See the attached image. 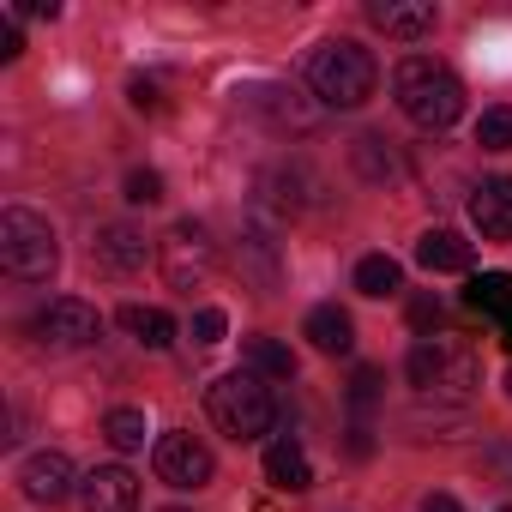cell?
Returning a JSON list of instances; mask_svg holds the SVG:
<instances>
[{"instance_id": "6da1fadb", "label": "cell", "mask_w": 512, "mask_h": 512, "mask_svg": "<svg viewBox=\"0 0 512 512\" xmlns=\"http://www.w3.org/2000/svg\"><path fill=\"white\" fill-rule=\"evenodd\" d=\"M392 97H398V109H404L416 127H428V133H446V127L464 115V85H458V73L440 67V61H428V55L398 61Z\"/></svg>"}, {"instance_id": "7a4b0ae2", "label": "cell", "mask_w": 512, "mask_h": 512, "mask_svg": "<svg viewBox=\"0 0 512 512\" xmlns=\"http://www.w3.org/2000/svg\"><path fill=\"white\" fill-rule=\"evenodd\" d=\"M205 410H211V422H217L229 440H260V434H272V422H278L272 386H266L260 374H247V368H235V374L211 380Z\"/></svg>"}, {"instance_id": "3957f363", "label": "cell", "mask_w": 512, "mask_h": 512, "mask_svg": "<svg viewBox=\"0 0 512 512\" xmlns=\"http://www.w3.org/2000/svg\"><path fill=\"white\" fill-rule=\"evenodd\" d=\"M0 266H7V278H19V284H49L55 266H61V247H55L49 217H37L25 205L0 211Z\"/></svg>"}, {"instance_id": "277c9868", "label": "cell", "mask_w": 512, "mask_h": 512, "mask_svg": "<svg viewBox=\"0 0 512 512\" xmlns=\"http://www.w3.org/2000/svg\"><path fill=\"white\" fill-rule=\"evenodd\" d=\"M308 85H314V97L326 109H362L374 97V85H380V67H374V55L362 43H326L308 61Z\"/></svg>"}, {"instance_id": "5b68a950", "label": "cell", "mask_w": 512, "mask_h": 512, "mask_svg": "<svg viewBox=\"0 0 512 512\" xmlns=\"http://www.w3.org/2000/svg\"><path fill=\"white\" fill-rule=\"evenodd\" d=\"M404 374H410V386H416V392L464 398V392L476 386V356H470V350H458V344H446V338H422V344L410 350Z\"/></svg>"}, {"instance_id": "8992f818", "label": "cell", "mask_w": 512, "mask_h": 512, "mask_svg": "<svg viewBox=\"0 0 512 512\" xmlns=\"http://www.w3.org/2000/svg\"><path fill=\"white\" fill-rule=\"evenodd\" d=\"M157 260H163V278H169V290H199L211 272H217V247H211V235H205V223H193V217H181L163 241H157Z\"/></svg>"}, {"instance_id": "52a82bcc", "label": "cell", "mask_w": 512, "mask_h": 512, "mask_svg": "<svg viewBox=\"0 0 512 512\" xmlns=\"http://www.w3.org/2000/svg\"><path fill=\"white\" fill-rule=\"evenodd\" d=\"M97 332H103V314H97L91 302H79V296H55V302L31 320V338H37L49 356H73V350H85Z\"/></svg>"}, {"instance_id": "ba28073f", "label": "cell", "mask_w": 512, "mask_h": 512, "mask_svg": "<svg viewBox=\"0 0 512 512\" xmlns=\"http://www.w3.org/2000/svg\"><path fill=\"white\" fill-rule=\"evenodd\" d=\"M151 464H157V476H163L169 488H205V482L217 476L211 446H205L199 434H187V428L163 434V440H157V452H151Z\"/></svg>"}, {"instance_id": "9c48e42d", "label": "cell", "mask_w": 512, "mask_h": 512, "mask_svg": "<svg viewBox=\"0 0 512 512\" xmlns=\"http://www.w3.org/2000/svg\"><path fill=\"white\" fill-rule=\"evenodd\" d=\"M19 482H25V494L37 500V506H61L67 494H79V470H73V458L67 452H31L25 464H19Z\"/></svg>"}, {"instance_id": "30bf717a", "label": "cell", "mask_w": 512, "mask_h": 512, "mask_svg": "<svg viewBox=\"0 0 512 512\" xmlns=\"http://www.w3.org/2000/svg\"><path fill=\"white\" fill-rule=\"evenodd\" d=\"M79 506L85 512H133L139 506V476L127 464H97L79 482Z\"/></svg>"}, {"instance_id": "8fae6325", "label": "cell", "mask_w": 512, "mask_h": 512, "mask_svg": "<svg viewBox=\"0 0 512 512\" xmlns=\"http://www.w3.org/2000/svg\"><path fill=\"white\" fill-rule=\"evenodd\" d=\"M247 103L260 109L266 121L290 127V133H314V127H320V109H314L296 85H253V91H247Z\"/></svg>"}, {"instance_id": "7c38bea8", "label": "cell", "mask_w": 512, "mask_h": 512, "mask_svg": "<svg viewBox=\"0 0 512 512\" xmlns=\"http://www.w3.org/2000/svg\"><path fill=\"white\" fill-rule=\"evenodd\" d=\"M470 217L488 241H512V175H488L470 193Z\"/></svg>"}, {"instance_id": "4fadbf2b", "label": "cell", "mask_w": 512, "mask_h": 512, "mask_svg": "<svg viewBox=\"0 0 512 512\" xmlns=\"http://www.w3.org/2000/svg\"><path fill=\"white\" fill-rule=\"evenodd\" d=\"M368 19L398 43H416L434 31V0H368Z\"/></svg>"}, {"instance_id": "5bb4252c", "label": "cell", "mask_w": 512, "mask_h": 512, "mask_svg": "<svg viewBox=\"0 0 512 512\" xmlns=\"http://www.w3.org/2000/svg\"><path fill=\"white\" fill-rule=\"evenodd\" d=\"M91 260L127 278V272H139V266L151 260V247H145V235H139V229H127V223H109V229H97V241H91Z\"/></svg>"}, {"instance_id": "9a60e30c", "label": "cell", "mask_w": 512, "mask_h": 512, "mask_svg": "<svg viewBox=\"0 0 512 512\" xmlns=\"http://www.w3.org/2000/svg\"><path fill=\"white\" fill-rule=\"evenodd\" d=\"M470 260H476V247L458 229H428L416 241V266L422 272H470Z\"/></svg>"}, {"instance_id": "2e32d148", "label": "cell", "mask_w": 512, "mask_h": 512, "mask_svg": "<svg viewBox=\"0 0 512 512\" xmlns=\"http://www.w3.org/2000/svg\"><path fill=\"white\" fill-rule=\"evenodd\" d=\"M266 482H272V488H284V494L314 488V464H308L302 440H272V446H266Z\"/></svg>"}, {"instance_id": "e0dca14e", "label": "cell", "mask_w": 512, "mask_h": 512, "mask_svg": "<svg viewBox=\"0 0 512 512\" xmlns=\"http://www.w3.org/2000/svg\"><path fill=\"white\" fill-rule=\"evenodd\" d=\"M308 338H314V350L320 356H350L356 350V326H350V314L338 308V302H320L314 314H308V326H302Z\"/></svg>"}, {"instance_id": "ac0fdd59", "label": "cell", "mask_w": 512, "mask_h": 512, "mask_svg": "<svg viewBox=\"0 0 512 512\" xmlns=\"http://www.w3.org/2000/svg\"><path fill=\"white\" fill-rule=\"evenodd\" d=\"M470 308L476 314H494L500 320V344L512 350V278L506 272H482V278H470Z\"/></svg>"}, {"instance_id": "d6986e66", "label": "cell", "mask_w": 512, "mask_h": 512, "mask_svg": "<svg viewBox=\"0 0 512 512\" xmlns=\"http://www.w3.org/2000/svg\"><path fill=\"white\" fill-rule=\"evenodd\" d=\"M241 362H247V374H260V380H290L296 374V356L278 338H247L241 344Z\"/></svg>"}, {"instance_id": "ffe728a7", "label": "cell", "mask_w": 512, "mask_h": 512, "mask_svg": "<svg viewBox=\"0 0 512 512\" xmlns=\"http://www.w3.org/2000/svg\"><path fill=\"white\" fill-rule=\"evenodd\" d=\"M121 332H133L145 350H169V344H175V320H169L163 308H139V302L121 308Z\"/></svg>"}, {"instance_id": "44dd1931", "label": "cell", "mask_w": 512, "mask_h": 512, "mask_svg": "<svg viewBox=\"0 0 512 512\" xmlns=\"http://www.w3.org/2000/svg\"><path fill=\"white\" fill-rule=\"evenodd\" d=\"M398 284H404V272H398L392 253H368V260L356 266V290H362V296H392Z\"/></svg>"}, {"instance_id": "7402d4cb", "label": "cell", "mask_w": 512, "mask_h": 512, "mask_svg": "<svg viewBox=\"0 0 512 512\" xmlns=\"http://www.w3.org/2000/svg\"><path fill=\"white\" fill-rule=\"evenodd\" d=\"M103 434H109V446H115V452H139L151 428H145V410H127V404H121V410H109V416H103Z\"/></svg>"}, {"instance_id": "603a6c76", "label": "cell", "mask_w": 512, "mask_h": 512, "mask_svg": "<svg viewBox=\"0 0 512 512\" xmlns=\"http://www.w3.org/2000/svg\"><path fill=\"white\" fill-rule=\"evenodd\" d=\"M356 169H362L368 181H392V175H398V157L386 151V139L362 133V139H356Z\"/></svg>"}, {"instance_id": "cb8c5ba5", "label": "cell", "mask_w": 512, "mask_h": 512, "mask_svg": "<svg viewBox=\"0 0 512 512\" xmlns=\"http://www.w3.org/2000/svg\"><path fill=\"white\" fill-rule=\"evenodd\" d=\"M476 145L482 151H512V109H488L476 121Z\"/></svg>"}, {"instance_id": "d4e9b609", "label": "cell", "mask_w": 512, "mask_h": 512, "mask_svg": "<svg viewBox=\"0 0 512 512\" xmlns=\"http://www.w3.org/2000/svg\"><path fill=\"white\" fill-rule=\"evenodd\" d=\"M127 199H133V205H157V199H163V175H157V169H133V175H127Z\"/></svg>"}, {"instance_id": "484cf974", "label": "cell", "mask_w": 512, "mask_h": 512, "mask_svg": "<svg viewBox=\"0 0 512 512\" xmlns=\"http://www.w3.org/2000/svg\"><path fill=\"white\" fill-rule=\"evenodd\" d=\"M223 332H229V314L223 308H199L193 314V344H223Z\"/></svg>"}, {"instance_id": "4316f807", "label": "cell", "mask_w": 512, "mask_h": 512, "mask_svg": "<svg viewBox=\"0 0 512 512\" xmlns=\"http://www.w3.org/2000/svg\"><path fill=\"white\" fill-rule=\"evenodd\" d=\"M374 398H380V368H356V380H350V404H356V410H374Z\"/></svg>"}, {"instance_id": "83f0119b", "label": "cell", "mask_w": 512, "mask_h": 512, "mask_svg": "<svg viewBox=\"0 0 512 512\" xmlns=\"http://www.w3.org/2000/svg\"><path fill=\"white\" fill-rule=\"evenodd\" d=\"M127 97H133V109H145V115L163 109V85H157V79H127Z\"/></svg>"}, {"instance_id": "f1b7e54d", "label": "cell", "mask_w": 512, "mask_h": 512, "mask_svg": "<svg viewBox=\"0 0 512 512\" xmlns=\"http://www.w3.org/2000/svg\"><path fill=\"white\" fill-rule=\"evenodd\" d=\"M440 320H446V308H440V302H428V296H416V302H410V326H416V332H428V326H440Z\"/></svg>"}, {"instance_id": "f546056e", "label": "cell", "mask_w": 512, "mask_h": 512, "mask_svg": "<svg viewBox=\"0 0 512 512\" xmlns=\"http://www.w3.org/2000/svg\"><path fill=\"white\" fill-rule=\"evenodd\" d=\"M19 49H25V43H19V31L7 25V31H0V61H19Z\"/></svg>"}, {"instance_id": "4dcf8cb0", "label": "cell", "mask_w": 512, "mask_h": 512, "mask_svg": "<svg viewBox=\"0 0 512 512\" xmlns=\"http://www.w3.org/2000/svg\"><path fill=\"white\" fill-rule=\"evenodd\" d=\"M422 512H464V506H458L452 494H428V500H422Z\"/></svg>"}, {"instance_id": "1f68e13d", "label": "cell", "mask_w": 512, "mask_h": 512, "mask_svg": "<svg viewBox=\"0 0 512 512\" xmlns=\"http://www.w3.org/2000/svg\"><path fill=\"white\" fill-rule=\"evenodd\" d=\"M506 392H512V374H506Z\"/></svg>"}, {"instance_id": "d6a6232c", "label": "cell", "mask_w": 512, "mask_h": 512, "mask_svg": "<svg viewBox=\"0 0 512 512\" xmlns=\"http://www.w3.org/2000/svg\"><path fill=\"white\" fill-rule=\"evenodd\" d=\"M163 512H181V506H163Z\"/></svg>"}, {"instance_id": "836d02e7", "label": "cell", "mask_w": 512, "mask_h": 512, "mask_svg": "<svg viewBox=\"0 0 512 512\" xmlns=\"http://www.w3.org/2000/svg\"><path fill=\"white\" fill-rule=\"evenodd\" d=\"M500 512H512V506H500Z\"/></svg>"}]
</instances>
